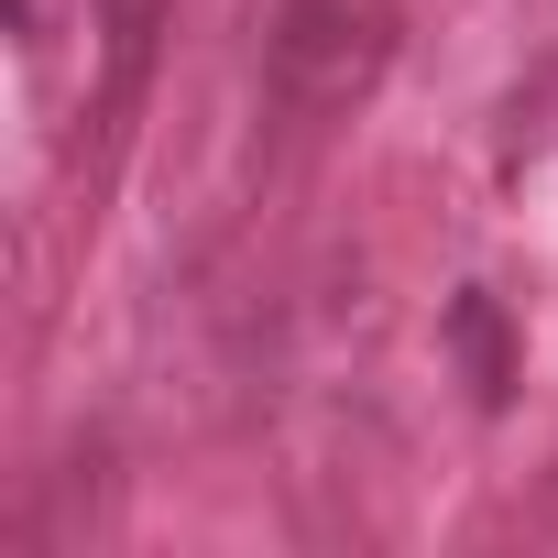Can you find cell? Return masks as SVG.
I'll return each instance as SVG.
<instances>
[{"mask_svg":"<svg viewBox=\"0 0 558 558\" xmlns=\"http://www.w3.org/2000/svg\"><path fill=\"white\" fill-rule=\"evenodd\" d=\"M395 56V23L384 0H286L263 34V77L286 110H351Z\"/></svg>","mask_w":558,"mask_h":558,"instance_id":"obj_1","label":"cell"},{"mask_svg":"<svg viewBox=\"0 0 558 558\" xmlns=\"http://www.w3.org/2000/svg\"><path fill=\"white\" fill-rule=\"evenodd\" d=\"M460 351H471V373H482V395H504V329H493V307H482V296L460 307Z\"/></svg>","mask_w":558,"mask_h":558,"instance_id":"obj_2","label":"cell"}]
</instances>
